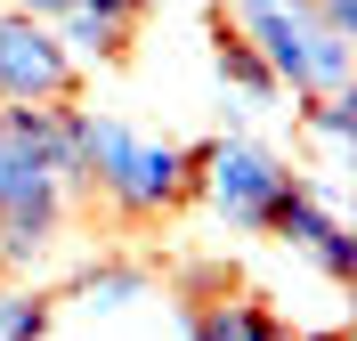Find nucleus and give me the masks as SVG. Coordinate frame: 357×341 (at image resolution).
I'll use <instances>...</instances> for the list:
<instances>
[{"instance_id":"obj_1","label":"nucleus","mask_w":357,"mask_h":341,"mask_svg":"<svg viewBox=\"0 0 357 341\" xmlns=\"http://www.w3.org/2000/svg\"><path fill=\"white\" fill-rule=\"evenodd\" d=\"M82 204L73 106H0V276H41Z\"/></svg>"},{"instance_id":"obj_2","label":"nucleus","mask_w":357,"mask_h":341,"mask_svg":"<svg viewBox=\"0 0 357 341\" xmlns=\"http://www.w3.org/2000/svg\"><path fill=\"white\" fill-rule=\"evenodd\" d=\"M73 146H82V195H98L114 220L155 227L178 204H195V146L178 138H146L122 114L73 106Z\"/></svg>"},{"instance_id":"obj_3","label":"nucleus","mask_w":357,"mask_h":341,"mask_svg":"<svg viewBox=\"0 0 357 341\" xmlns=\"http://www.w3.org/2000/svg\"><path fill=\"white\" fill-rule=\"evenodd\" d=\"M220 24L260 49V66L276 73V90H284L292 106L349 90V41L317 17V0H227Z\"/></svg>"},{"instance_id":"obj_4","label":"nucleus","mask_w":357,"mask_h":341,"mask_svg":"<svg viewBox=\"0 0 357 341\" xmlns=\"http://www.w3.org/2000/svg\"><path fill=\"white\" fill-rule=\"evenodd\" d=\"M292 179H301V162L276 155V146L252 138V130L195 138V195L211 204V220H220L227 236H268V211L284 204Z\"/></svg>"},{"instance_id":"obj_5","label":"nucleus","mask_w":357,"mask_h":341,"mask_svg":"<svg viewBox=\"0 0 357 341\" xmlns=\"http://www.w3.org/2000/svg\"><path fill=\"white\" fill-rule=\"evenodd\" d=\"M73 90L82 66L66 57V41L24 8H0V106H73Z\"/></svg>"},{"instance_id":"obj_6","label":"nucleus","mask_w":357,"mask_h":341,"mask_svg":"<svg viewBox=\"0 0 357 341\" xmlns=\"http://www.w3.org/2000/svg\"><path fill=\"white\" fill-rule=\"evenodd\" d=\"M268 236H276L292 260H309L325 285H349V276H357V236H349V211H341V204H325L309 179H292V187H284V204L268 211Z\"/></svg>"},{"instance_id":"obj_7","label":"nucleus","mask_w":357,"mask_h":341,"mask_svg":"<svg viewBox=\"0 0 357 341\" xmlns=\"http://www.w3.org/2000/svg\"><path fill=\"white\" fill-rule=\"evenodd\" d=\"M146 301H162V285H155V268L146 260H98V268H82L73 276V293L57 301V317H130V309H146Z\"/></svg>"},{"instance_id":"obj_8","label":"nucleus","mask_w":357,"mask_h":341,"mask_svg":"<svg viewBox=\"0 0 357 341\" xmlns=\"http://www.w3.org/2000/svg\"><path fill=\"white\" fill-rule=\"evenodd\" d=\"M211 73H220V90H227V122H236V130L284 98V90H276V73L260 66V49H252L244 33H227V24H220V41H211Z\"/></svg>"},{"instance_id":"obj_9","label":"nucleus","mask_w":357,"mask_h":341,"mask_svg":"<svg viewBox=\"0 0 357 341\" xmlns=\"http://www.w3.org/2000/svg\"><path fill=\"white\" fill-rule=\"evenodd\" d=\"M220 325H227V341H301L268 301H244V293H220Z\"/></svg>"},{"instance_id":"obj_10","label":"nucleus","mask_w":357,"mask_h":341,"mask_svg":"<svg viewBox=\"0 0 357 341\" xmlns=\"http://www.w3.org/2000/svg\"><path fill=\"white\" fill-rule=\"evenodd\" d=\"M73 8H82V17H98V24H114V33H138L155 0H73Z\"/></svg>"},{"instance_id":"obj_11","label":"nucleus","mask_w":357,"mask_h":341,"mask_svg":"<svg viewBox=\"0 0 357 341\" xmlns=\"http://www.w3.org/2000/svg\"><path fill=\"white\" fill-rule=\"evenodd\" d=\"M178 341H227V325H220V301H195V309L178 317Z\"/></svg>"},{"instance_id":"obj_12","label":"nucleus","mask_w":357,"mask_h":341,"mask_svg":"<svg viewBox=\"0 0 357 341\" xmlns=\"http://www.w3.org/2000/svg\"><path fill=\"white\" fill-rule=\"evenodd\" d=\"M317 17L333 24L341 41H357V0H317Z\"/></svg>"},{"instance_id":"obj_13","label":"nucleus","mask_w":357,"mask_h":341,"mask_svg":"<svg viewBox=\"0 0 357 341\" xmlns=\"http://www.w3.org/2000/svg\"><path fill=\"white\" fill-rule=\"evenodd\" d=\"M301 341H349V333H341V325H333V333H301Z\"/></svg>"}]
</instances>
